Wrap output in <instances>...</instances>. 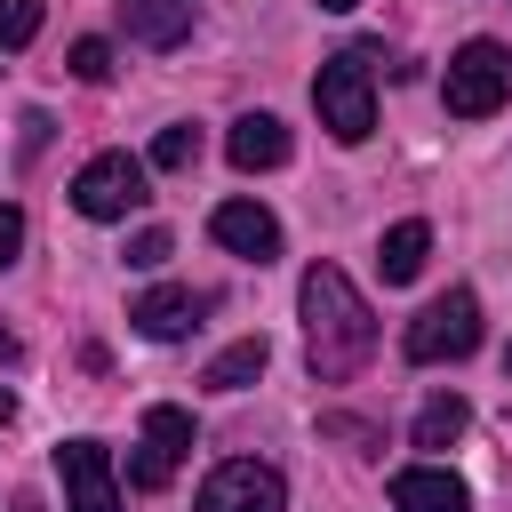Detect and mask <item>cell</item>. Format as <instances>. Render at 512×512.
Instances as JSON below:
<instances>
[{
	"label": "cell",
	"instance_id": "cell-1",
	"mask_svg": "<svg viewBox=\"0 0 512 512\" xmlns=\"http://www.w3.org/2000/svg\"><path fill=\"white\" fill-rule=\"evenodd\" d=\"M296 304H304V352H312V376H320V384L360 376L368 352H376V320H368L360 288H352L336 264H312L304 288H296Z\"/></svg>",
	"mask_w": 512,
	"mask_h": 512
},
{
	"label": "cell",
	"instance_id": "cell-2",
	"mask_svg": "<svg viewBox=\"0 0 512 512\" xmlns=\"http://www.w3.org/2000/svg\"><path fill=\"white\" fill-rule=\"evenodd\" d=\"M312 104H320V128H328L336 144H360V136L376 128V80H368V48L328 56V64H320V80H312Z\"/></svg>",
	"mask_w": 512,
	"mask_h": 512
},
{
	"label": "cell",
	"instance_id": "cell-3",
	"mask_svg": "<svg viewBox=\"0 0 512 512\" xmlns=\"http://www.w3.org/2000/svg\"><path fill=\"white\" fill-rule=\"evenodd\" d=\"M400 352H408L416 368H440V360H464V352H480V296H472V288H448V296H432V304L408 320Z\"/></svg>",
	"mask_w": 512,
	"mask_h": 512
},
{
	"label": "cell",
	"instance_id": "cell-4",
	"mask_svg": "<svg viewBox=\"0 0 512 512\" xmlns=\"http://www.w3.org/2000/svg\"><path fill=\"white\" fill-rule=\"evenodd\" d=\"M504 88H512V56H504L496 40H464V48L448 56L440 96H448V112H456V120H488V112L504 104Z\"/></svg>",
	"mask_w": 512,
	"mask_h": 512
},
{
	"label": "cell",
	"instance_id": "cell-5",
	"mask_svg": "<svg viewBox=\"0 0 512 512\" xmlns=\"http://www.w3.org/2000/svg\"><path fill=\"white\" fill-rule=\"evenodd\" d=\"M152 192H144V160H128V152H96L80 176H72V208L88 216V224H112V216H128V208H144Z\"/></svg>",
	"mask_w": 512,
	"mask_h": 512
},
{
	"label": "cell",
	"instance_id": "cell-6",
	"mask_svg": "<svg viewBox=\"0 0 512 512\" xmlns=\"http://www.w3.org/2000/svg\"><path fill=\"white\" fill-rule=\"evenodd\" d=\"M200 512H288V480L256 456H232L200 480Z\"/></svg>",
	"mask_w": 512,
	"mask_h": 512
},
{
	"label": "cell",
	"instance_id": "cell-7",
	"mask_svg": "<svg viewBox=\"0 0 512 512\" xmlns=\"http://www.w3.org/2000/svg\"><path fill=\"white\" fill-rule=\"evenodd\" d=\"M192 456V416L184 408H144V440H136V456H128V488H168L176 480V464Z\"/></svg>",
	"mask_w": 512,
	"mask_h": 512
},
{
	"label": "cell",
	"instance_id": "cell-8",
	"mask_svg": "<svg viewBox=\"0 0 512 512\" xmlns=\"http://www.w3.org/2000/svg\"><path fill=\"white\" fill-rule=\"evenodd\" d=\"M56 472H64V512H120V480H112L104 440H64Z\"/></svg>",
	"mask_w": 512,
	"mask_h": 512
},
{
	"label": "cell",
	"instance_id": "cell-9",
	"mask_svg": "<svg viewBox=\"0 0 512 512\" xmlns=\"http://www.w3.org/2000/svg\"><path fill=\"white\" fill-rule=\"evenodd\" d=\"M208 232H216V248H232V256H256V264L280 256V216L256 208V200H224V208L208 216Z\"/></svg>",
	"mask_w": 512,
	"mask_h": 512
},
{
	"label": "cell",
	"instance_id": "cell-10",
	"mask_svg": "<svg viewBox=\"0 0 512 512\" xmlns=\"http://www.w3.org/2000/svg\"><path fill=\"white\" fill-rule=\"evenodd\" d=\"M472 504V488L448 472V464H408V472H392V512H464Z\"/></svg>",
	"mask_w": 512,
	"mask_h": 512
},
{
	"label": "cell",
	"instance_id": "cell-11",
	"mask_svg": "<svg viewBox=\"0 0 512 512\" xmlns=\"http://www.w3.org/2000/svg\"><path fill=\"white\" fill-rule=\"evenodd\" d=\"M128 320H136V336L176 344V336H192V328H200V296H192V288H144V296L128 304Z\"/></svg>",
	"mask_w": 512,
	"mask_h": 512
},
{
	"label": "cell",
	"instance_id": "cell-12",
	"mask_svg": "<svg viewBox=\"0 0 512 512\" xmlns=\"http://www.w3.org/2000/svg\"><path fill=\"white\" fill-rule=\"evenodd\" d=\"M120 32L144 48H184L192 40V0H120Z\"/></svg>",
	"mask_w": 512,
	"mask_h": 512
},
{
	"label": "cell",
	"instance_id": "cell-13",
	"mask_svg": "<svg viewBox=\"0 0 512 512\" xmlns=\"http://www.w3.org/2000/svg\"><path fill=\"white\" fill-rule=\"evenodd\" d=\"M224 152H232V168H280L288 160V128L272 120V112H248V120H232V136H224Z\"/></svg>",
	"mask_w": 512,
	"mask_h": 512
},
{
	"label": "cell",
	"instance_id": "cell-14",
	"mask_svg": "<svg viewBox=\"0 0 512 512\" xmlns=\"http://www.w3.org/2000/svg\"><path fill=\"white\" fill-rule=\"evenodd\" d=\"M424 256H432V224H416V216H408V224H392V232L376 240V272H384L392 288H400V280H416V272H424Z\"/></svg>",
	"mask_w": 512,
	"mask_h": 512
},
{
	"label": "cell",
	"instance_id": "cell-15",
	"mask_svg": "<svg viewBox=\"0 0 512 512\" xmlns=\"http://www.w3.org/2000/svg\"><path fill=\"white\" fill-rule=\"evenodd\" d=\"M264 360H272V344H264V336H240V344H224V352L208 360L200 384H208V392H248V384L264 376Z\"/></svg>",
	"mask_w": 512,
	"mask_h": 512
},
{
	"label": "cell",
	"instance_id": "cell-16",
	"mask_svg": "<svg viewBox=\"0 0 512 512\" xmlns=\"http://www.w3.org/2000/svg\"><path fill=\"white\" fill-rule=\"evenodd\" d=\"M464 424H472V408H464L456 392H440V400H424V416H416V448H448Z\"/></svg>",
	"mask_w": 512,
	"mask_h": 512
},
{
	"label": "cell",
	"instance_id": "cell-17",
	"mask_svg": "<svg viewBox=\"0 0 512 512\" xmlns=\"http://www.w3.org/2000/svg\"><path fill=\"white\" fill-rule=\"evenodd\" d=\"M192 160H200V128L192 120H176V128L152 136V168H192Z\"/></svg>",
	"mask_w": 512,
	"mask_h": 512
},
{
	"label": "cell",
	"instance_id": "cell-18",
	"mask_svg": "<svg viewBox=\"0 0 512 512\" xmlns=\"http://www.w3.org/2000/svg\"><path fill=\"white\" fill-rule=\"evenodd\" d=\"M64 64H72V80H88V88H104V80H112V48H104V40H72V56H64Z\"/></svg>",
	"mask_w": 512,
	"mask_h": 512
},
{
	"label": "cell",
	"instance_id": "cell-19",
	"mask_svg": "<svg viewBox=\"0 0 512 512\" xmlns=\"http://www.w3.org/2000/svg\"><path fill=\"white\" fill-rule=\"evenodd\" d=\"M40 32V0H0V48H24Z\"/></svg>",
	"mask_w": 512,
	"mask_h": 512
},
{
	"label": "cell",
	"instance_id": "cell-20",
	"mask_svg": "<svg viewBox=\"0 0 512 512\" xmlns=\"http://www.w3.org/2000/svg\"><path fill=\"white\" fill-rule=\"evenodd\" d=\"M128 264H136V272L168 264V232H160V224H152V232H136V240H128Z\"/></svg>",
	"mask_w": 512,
	"mask_h": 512
},
{
	"label": "cell",
	"instance_id": "cell-21",
	"mask_svg": "<svg viewBox=\"0 0 512 512\" xmlns=\"http://www.w3.org/2000/svg\"><path fill=\"white\" fill-rule=\"evenodd\" d=\"M16 248H24V208H8V200H0V272L16 264Z\"/></svg>",
	"mask_w": 512,
	"mask_h": 512
},
{
	"label": "cell",
	"instance_id": "cell-22",
	"mask_svg": "<svg viewBox=\"0 0 512 512\" xmlns=\"http://www.w3.org/2000/svg\"><path fill=\"white\" fill-rule=\"evenodd\" d=\"M16 352H24V344H16V336H8V328H0V368H8V360H16Z\"/></svg>",
	"mask_w": 512,
	"mask_h": 512
},
{
	"label": "cell",
	"instance_id": "cell-23",
	"mask_svg": "<svg viewBox=\"0 0 512 512\" xmlns=\"http://www.w3.org/2000/svg\"><path fill=\"white\" fill-rule=\"evenodd\" d=\"M320 8H328V16H352V8H360V0H320Z\"/></svg>",
	"mask_w": 512,
	"mask_h": 512
},
{
	"label": "cell",
	"instance_id": "cell-24",
	"mask_svg": "<svg viewBox=\"0 0 512 512\" xmlns=\"http://www.w3.org/2000/svg\"><path fill=\"white\" fill-rule=\"evenodd\" d=\"M8 416H16V392H8V384H0V424H8Z\"/></svg>",
	"mask_w": 512,
	"mask_h": 512
},
{
	"label": "cell",
	"instance_id": "cell-25",
	"mask_svg": "<svg viewBox=\"0 0 512 512\" xmlns=\"http://www.w3.org/2000/svg\"><path fill=\"white\" fill-rule=\"evenodd\" d=\"M504 368H512V352H504Z\"/></svg>",
	"mask_w": 512,
	"mask_h": 512
}]
</instances>
